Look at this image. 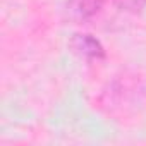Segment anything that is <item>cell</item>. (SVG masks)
<instances>
[{
    "instance_id": "6da1fadb",
    "label": "cell",
    "mask_w": 146,
    "mask_h": 146,
    "mask_svg": "<svg viewBox=\"0 0 146 146\" xmlns=\"http://www.w3.org/2000/svg\"><path fill=\"white\" fill-rule=\"evenodd\" d=\"M70 48L78 55L91 60H98L105 57L103 45L91 35H74L70 38Z\"/></svg>"
},
{
    "instance_id": "3957f363",
    "label": "cell",
    "mask_w": 146,
    "mask_h": 146,
    "mask_svg": "<svg viewBox=\"0 0 146 146\" xmlns=\"http://www.w3.org/2000/svg\"><path fill=\"white\" fill-rule=\"evenodd\" d=\"M117 5L125 11H139L143 5H146V0H117Z\"/></svg>"
},
{
    "instance_id": "7a4b0ae2",
    "label": "cell",
    "mask_w": 146,
    "mask_h": 146,
    "mask_svg": "<svg viewBox=\"0 0 146 146\" xmlns=\"http://www.w3.org/2000/svg\"><path fill=\"white\" fill-rule=\"evenodd\" d=\"M102 7V0H72L70 12L78 19H88L95 16Z\"/></svg>"
}]
</instances>
